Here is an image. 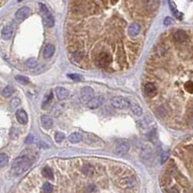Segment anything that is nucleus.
<instances>
[{
    "label": "nucleus",
    "instance_id": "f257e3e1",
    "mask_svg": "<svg viewBox=\"0 0 193 193\" xmlns=\"http://www.w3.org/2000/svg\"><path fill=\"white\" fill-rule=\"evenodd\" d=\"M30 165H31V162L27 157L25 156L18 157L13 161L12 172L15 175H21L22 173H24L26 170L29 169Z\"/></svg>",
    "mask_w": 193,
    "mask_h": 193
},
{
    "label": "nucleus",
    "instance_id": "f03ea898",
    "mask_svg": "<svg viewBox=\"0 0 193 193\" xmlns=\"http://www.w3.org/2000/svg\"><path fill=\"white\" fill-rule=\"evenodd\" d=\"M39 7H40V10H41V12L43 14V16H44L45 25H47V27H52L54 25V18H53V16L51 15V13L48 11L47 7L43 3H39Z\"/></svg>",
    "mask_w": 193,
    "mask_h": 193
},
{
    "label": "nucleus",
    "instance_id": "7ed1b4c3",
    "mask_svg": "<svg viewBox=\"0 0 193 193\" xmlns=\"http://www.w3.org/2000/svg\"><path fill=\"white\" fill-rule=\"evenodd\" d=\"M111 105L114 108L120 109V110H126L130 107V103H129L126 98L122 96H115L111 99Z\"/></svg>",
    "mask_w": 193,
    "mask_h": 193
},
{
    "label": "nucleus",
    "instance_id": "20e7f679",
    "mask_svg": "<svg viewBox=\"0 0 193 193\" xmlns=\"http://www.w3.org/2000/svg\"><path fill=\"white\" fill-rule=\"evenodd\" d=\"M94 96V90L90 86H84L80 90V101L83 104H88L89 101L93 98Z\"/></svg>",
    "mask_w": 193,
    "mask_h": 193
},
{
    "label": "nucleus",
    "instance_id": "39448f33",
    "mask_svg": "<svg viewBox=\"0 0 193 193\" xmlns=\"http://www.w3.org/2000/svg\"><path fill=\"white\" fill-rule=\"evenodd\" d=\"M129 149L128 143L125 140H118L115 145V153L118 155H125Z\"/></svg>",
    "mask_w": 193,
    "mask_h": 193
},
{
    "label": "nucleus",
    "instance_id": "423d86ee",
    "mask_svg": "<svg viewBox=\"0 0 193 193\" xmlns=\"http://www.w3.org/2000/svg\"><path fill=\"white\" fill-rule=\"evenodd\" d=\"M111 60H112L111 56H109L108 53H102L99 56H98L97 63H98V65H99L100 67H106V66H108L109 64H110Z\"/></svg>",
    "mask_w": 193,
    "mask_h": 193
},
{
    "label": "nucleus",
    "instance_id": "0eeeda50",
    "mask_svg": "<svg viewBox=\"0 0 193 193\" xmlns=\"http://www.w3.org/2000/svg\"><path fill=\"white\" fill-rule=\"evenodd\" d=\"M173 39L178 43H184L188 40V35L183 30H177L173 34Z\"/></svg>",
    "mask_w": 193,
    "mask_h": 193
},
{
    "label": "nucleus",
    "instance_id": "6e6552de",
    "mask_svg": "<svg viewBox=\"0 0 193 193\" xmlns=\"http://www.w3.org/2000/svg\"><path fill=\"white\" fill-rule=\"evenodd\" d=\"M30 15V9L28 7H22L19 9L16 13V19L18 21H24Z\"/></svg>",
    "mask_w": 193,
    "mask_h": 193
},
{
    "label": "nucleus",
    "instance_id": "1a4fd4ad",
    "mask_svg": "<svg viewBox=\"0 0 193 193\" xmlns=\"http://www.w3.org/2000/svg\"><path fill=\"white\" fill-rule=\"evenodd\" d=\"M14 34V26L12 24H8L6 26L3 27V29L1 31V37L3 40H10L13 37Z\"/></svg>",
    "mask_w": 193,
    "mask_h": 193
},
{
    "label": "nucleus",
    "instance_id": "9d476101",
    "mask_svg": "<svg viewBox=\"0 0 193 193\" xmlns=\"http://www.w3.org/2000/svg\"><path fill=\"white\" fill-rule=\"evenodd\" d=\"M103 102H104V99H103V97L102 96H97V97H93L90 101L88 103V107L90 109H98L100 108V106L103 104Z\"/></svg>",
    "mask_w": 193,
    "mask_h": 193
},
{
    "label": "nucleus",
    "instance_id": "9b49d317",
    "mask_svg": "<svg viewBox=\"0 0 193 193\" xmlns=\"http://www.w3.org/2000/svg\"><path fill=\"white\" fill-rule=\"evenodd\" d=\"M144 91H145V95H147V96L149 97H152L157 94V88L152 83H148L144 86Z\"/></svg>",
    "mask_w": 193,
    "mask_h": 193
},
{
    "label": "nucleus",
    "instance_id": "f8f14e48",
    "mask_svg": "<svg viewBox=\"0 0 193 193\" xmlns=\"http://www.w3.org/2000/svg\"><path fill=\"white\" fill-rule=\"evenodd\" d=\"M16 117L18 121L21 123V124H26L28 121V116L23 109H19V110H16Z\"/></svg>",
    "mask_w": 193,
    "mask_h": 193
},
{
    "label": "nucleus",
    "instance_id": "ddd939ff",
    "mask_svg": "<svg viewBox=\"0 0 193 193\" xmlns=\"http://www.w3.org/2000/svg\"><path fill=\"white\" fill-rule=\"evenodd\" d=\"M55 94L59 100H65L69 97V91L64 87H56Z\"/></svg>",
    "mask_w": 193,
    "mask_h": 193
},
{
    "label": "nucleus",
    "instance_id": "4468645a",
    "mask_svg": "<svg viewBox=\"0 0 193 193\" xmlns=\"http://www.w3.org/2000/svg\"><path fill=\"white\" fill-rule=\"evenodd\" d=\"M140 30H141L140 24H136V22H134V24H131L130 25H129V27H128V34L131 37H135V36H137L138 34H139Z\"/></svg>",
    "mask_w": 193,
    "mask_h": 193
},
{
    "label": "nucleus",
    "instance_id": "2eb2a0df",
    "mask_svg": "<svg viewBox=\"0 0 193 193\" xmlns=\"http://www.w3.org/2000/svg\"><path fill=\"white\" fill-rule=\"evenodd\" d=\"M121 185L126 187V188H131L136 185V181L131 178H125L121 181Z\"/></svg>",
    "mask_w": 193,
    "mask_h": 193
},
{
    "label": "nucleus",
    "instance_id": "dca6fc26",
    "mask_svg": "<svg viewBox=\"0 0 193 193\" xmlns=\"http://www.w3.org/2000/svg\"><path fill=\"white\" fill-rule=\"evenodd\" d=\"M152 156V151L151 148H149V146H143L142 149H141V158L142 159H151Z\"/></svg>",
    "mask_w": 193,
    "mask_h": 193
},
{
    "label": "nucleus",
    "instance_id": "f3484780",
    "mask_svg": "<svg viewBox=\"0 0 193 193\" xmlns=\"http://www.w3.org/2000/svg\"><path fill=\"white\" fill-rule=\"evenodd\" d=\"M54 51H55V48H54L53 45L51 44H48L45 46V50H44V57L45 58H49V57H51L53 56Z\"/></svg>",
    "mask_w": 193,
    "mask_h": 193
},
{
    "label": "nucleus",
    "instance_id": "a211bd4d",
    "mask_svg": "<svg viewBox=\"0 0 193 193\" xmlns=\"http://www.w3.org/2000/svg\"><path fill=\"white\" fill-rule=\"evenodd\" d=\"M41 123H42V125H43V127H45V128H50L51 126H52V124H53V120H52V119H51L50 117H48V116H43L42 117H41Z\"/></svg>",
    "mask_w": 193,
    "mask_h": 193
},
{
    "label": "nucleus",
    "instance_id": "6ab92c4d",
    "mask_svg": "<svg viewBox=\"0 0 193 193\" xmlns=\"http://www.w3.org/2000/svg\"><path fill=\"white\" fill-rule=\"evenodd\" d=\"M130 110H131L132 113L137 117H140L141 115H142V108H141L140 106L135 102L130 103Z\"/></svg>",
    "mask_w": 193,
    "mask_h": 193
},
{
    "label": "nucleus",
    "instance_id": "aec40b11",
    "mask_svg": "<svg viewBox=\"0 0 193 193\" xmlns=\"http://www.w3.org/2000/svg\"><path fill=\"white\" fill-rule=\"evenodd\" d=\"M69 140H70L71 143L77 144V143H79L80 141H82V135L80 133H77V132L76 133H73L69 136Z\"/></svg>",
    "mask_w": 193,
    "mask_h": 193
},
{
    "label": "nucleus",
    "instance_id": "412c9836",
    "mask_svg": "<svg viewBox=\"0 0 193 193\" xmlns=\"http://www.w3.org/2000/svg\"><path fill=\"white\" fill-rule=\"evenodd\" d=\"M14 91H15V89H14L13 86L7 85L6 87L2 90V95H3L4 97H10L11 95L14 93Z\"/></svg>",
    "mask_w": 193,
    "mask_h": 193
},
{
    "label": "nucleus",
    "instance_id": "4be33fe9",
    "mask_svg": "<svg viewBox=\"0 0 193 193\" xmlns=\"http://www.w3.org/2000/svg\"><path fill=\"white\" fill-rule=\"evenodd\" d=\"M169 7H170V9H171V12L173 13V15H174V16H176V17L181 16V14L179 13V11L177 10L176 4H175V2L173 1V0H169ZM179 18H180V17H179Z\"/></svg>",
    "mask_w": 193,
    "mask_h": 193
},
{
    "label": "nucleus",
    "instance_id": "5701e85b",
    "mask_svg": "<svg viewBox=\"0 0 193 193\" xmlns=\"http://www.w3.org/2000/svg\"><path fill=\"white\" fill-rule=\"evenodd\" d=\"M43 175H44V177L48 178V180H53V172L48 167H45V168L43 169Z\"/></svg>",
    "mask_w": 193,
    "mask_h": 193
},
{
    "label": "nucleus",
    "instance_id": "b1692460",
    "mask_svg": "<svg viewBox=\"0 0 193 193\" xmlns=\"http://www.w3.org/2000/svg\"><path fill=\"white\" fill-rule=\"evenodd\" d=\"M184 89H185L187 93L193 94V81L192 80H188L184 83Z\"/></svg>",
    "mask_w": 193,
    "mask_h": 193
},
{
    "label": "nucleus",
    "instance_id": "393cba45",
    "mask_svg": "<svg viewBox=\"0 0 193 193\" xmlns=\"http://www.w3.org/2000/svg\"><path fill=\"white\" fill-rule=\"evenodd\" d=\"M82 172L84 173L85 175L90 176V175H92V174L94 173V168H93V167H92L91 165H89V164H86V165L83 166Z\"/></svg>",
    "mask_w": 193,
    "mask_h": 193
},
{
    "label": "nucleus",
    "instance_id": "a878e982",
    "mask_svg": "<svg viewBox=\"0 0 193 193\" xmlns=\"http://www.w3.org/2000/svg\"><path fill=\"white\" fill-rule=\"evenodd\" d=\"M25 65H26L28 68H35L36 66L38 65V61H37L36 58H30L25 62Z\"/></svg>",
    "mask_w": 193,
    "mask_h": 193
},
{
    "label": "nucleus",
    "instance_id": "bb28decb",
    "mask_svg": "<svg viewBox=\"0 0 193 193\" xmlns=\"http://www.w3.org/2000/svg\"><path fill=\"white\" fill-rule=\"evenodd\" d=\"M16 80L18 81L19 83H21V85H27V83H29V79H28L27 77L21 76V75L16 76Z\"/></svg>",
    "mask_w": 193,
    "mask_h": 193
},
{
    "label": "nucleus",
    "instance_id": "cd10ccee",
    "mask_svg": "<svg viewBox=\"0 0 193 193\" xmlns=\"http://www.w3.org/2000/svg\"><path fill=\"white\" fill-rule=\"evenodd\" d=\"M8 160H9V158H8V155L6 153L0 154V166L1 167H4L8 163Z\"/></svg>",
    "mask_w": 193,
    "mask_h": 193
},
{
    "label": "nucleus",
    "instance_id": "c85d7f7f",
    "mask_svg": "<svg viewBox=\"0 0 193 193\" xmlns=\"http://www.w3.org/2000/svg\"><path fill=\"white\" fill-rule=\"evenodd\" d=\"M53 190V186L51 185L49 183H45L44 185H43V191L45 193H51Z\"/></svg>",
    "mask_w": 193,
    "mask_h": 193
},
{
    "label": "nucleus",
    "instance_id": "c756f323",
    "mask_svg": "<svg viewBox=\"0 0 193 193\" xmlns=\"http://www.w3.org/2000/svg\"><path fill=\"white\" fill-rule=\"evenodd\" d=\"M19 105H21V99L19 98H14V99L11 100L10 106H11V109H13V110L14 109H16Z\"/></svg>",
    "mask_w": 193,
    "mask_h": 193
},
{
    "label": "nucleus",
    "instance_id": "7c9ffc66",
    "mask_svg": "<svg viewBox=\"0 0 193 193\" xmlns=\"http://www.w3.org/2000/svg\"><path fill=\"white\" fill-rule=\"evenodd\" d=\"M55 141L57 143H61L65 139V134L63 132H56L55 133Z\"/></svg>",
    "mask_w": 193,
    "mask_h": 193
},
{
    "label": "nucleus",
    "instance_id": "2f4dec72",
    "mask_svg": "<svg viewBox=\"0 0 193 193\" xmlns=\"http://www.w3.org/2000/svg\"><path fill=\"white\" fill-rule=\"evenodd\" d=\"M68 77L73 81H77V82H79V81L82 80V76H80L78 74H70V75H68Z\"/></svg>",
    "mask_w": 193,
    "mask_h": 193
},
{
    "label": "nucleus",
    "instance_id": "473e14b6",
    "mask_svg": "<svg viewBox=\"0 0 193 193\" xmlns=\"http://www.w3.org/2000/svg\"><path fill=\"white\" fill-rule=\"evenodd\" d=\"M163 24L165 25H171L173 24V19L171 18H169V17H167V18H165V19H164Z\"/></svg>",
    "mask_w": 193,
    "mask_h": 193
},
{
    "label": "nucleus",
    "instance_id": "72a5a7b5",
    "mask_svg": "<svg viewBox=\"0 0 193 193\" xmlns=\"http://www.w3.org/2000/svg\"><path fill=\"white\" fill-rule=\"evenodd\" d=\"M51 98H52V93H49V95L47 96V98L45 100V103L43 104V107H45V104H47V103H49V101L51 100Z\"/></svg>",
    "mask_w": 193,
    "mask_h": 193
},
{
    "label": "nucleus",
    "instance_id": "f704fd0d",
    "mask_svg": "<svg viewBox=\"0 0 193 193\" xmlns=\"http://www.w3.org/2000/svg\"><path fill=\"white\" fill-rule=\"evenodd\" d=\"M167 158H168V153H167V152H164V153L162 154V158L160 159V162H161V163H164V162L166 161Z\"/></svg>",
    "mask_w": 193,
    "mask_h": 193
},
{
    "label": "nucleus",
    "instance_id": "c9c22d12",
    "mask_svg": "<svg viewBox=\"0 0 193 193\" xmlns=\"http://www.w3.org/2000/svg\"><path fill=\"white\" fill-rule=\"evenodd\" d=\"M87 189H89V190H88V193H90L92 190L95 189V185H89V186L87 187Z\"/></svg>",
    "mask_w": 193,
    "mask_h": 193
}]
</instances>
